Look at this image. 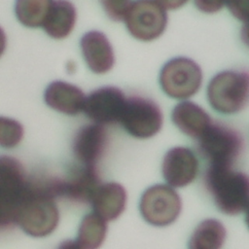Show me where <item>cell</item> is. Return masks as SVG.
I'll use <instances>...</instances> for the list:
<instances>
[{"instance_id": "30bf717a", "label": "cell", "mask_w": 249, "mask_h": 249, "mask_svg": "<svg viewBox=\"0 0 249 249\" xmlns=\"http://www.w3.org/2000/svg\"><path fill=\"white\" fill-rule=\"evenodd\" d=\"M101 185L100 176L94 165L73 166L64 178H60L61 196L81 203H89Z\"/></svg>"}, {"instance_id": "5b68a950", "label": "cell", "mask_w": 249, "mask_h": 249, "mask_svg": "<svg viewBox=\"0 0 249 249\" xmlns=\"http://www.w3.org/2000/svg\"><path fill=\"white\" fill-rule=\"evenodd\" d=\"M202 83L200 66L193 59L179 56L167 61L160 70L161 89L170 97L185 99L197 92Z\"/></svg>"}, {"instance_id": "5bb4252c", "label": "cell", "mask_w": 249, "mask_h": 249, "mask_svg": "<svg viewBox=\"0 0 249 249\" xmlns=\"http://www.w3.org/2000/svg\"><path fill=\"white\" fill-rule=\"evenodd\" d=\"M28 178L21 162L16 158L0 156V198L18 206L26 188Z\"/></svg>"}, {"instance_id": "44dd1931", "label": "cell", "mask_w": 249, "mask_h": 249, "mask_svg": "<svg viewBox=\"0 0 249 249\" xmlns=\"http://www.w3.org/2000/svg\"><path fill=\"white\" fill-rule=\"evenodd\" d=\"M49 6V0H18L16 2L15 12L23 25L38 27L43 25Z\"/></svg>"}, {"instance_id": "ac0fdd59", "label": "cell", "mask_w": 249, "mask_h": 249, "mask_svg": "<svg viewBox=\"0 0 249 249\" xmlns=\"http://www.w3.org/2000/svg\"><path fill=\"white\" fill-rule=\"evenodd\" d=\"M76 17V9L72 3L68 1H50L42 26L51 37L62 39L72 31Z\"/></svg>"}, {"instance_id": "8992f818", "label": "cell", "mask_w": 249, "mask_h": 249, "mask_svg": "<svg viewBox=\"0 0 249 249\" xmlns=\"http://www.w3.org/2000/svg\"><path fill=\"white\" fill-rule=\"evenodd\" d=\"M120 122L130 135L149 138L161 128L162 113L160 106L152 99L132 95L125 98Z\"/></svg>"}, {"instance_id": "3957f363", "label": "cell", "mask_w": 249, "mask_h": 249, "mask_svg": "<svg viewBox=\"0 0 249 249\" xmlns=\"http://www.w3.org/2000/svg\"><path fill=\"white\" fill-rule=\"evenodd\" d=\"M249 97V76L246 70H226L215 75L207 87L209 104L224 114L244 109Z\"/></svg>"}, {"instance_id": "9a60e30c", "label": "cell", "mask_w": 249, "mask_h": 249, "mask_svg": "<svg viewBox=\"0 0 249 249\" xmlns=\"http://www.w3.org/2000/svg\"><path fill=\"white\" fill-rule=\"evenodd\" d=\"M90 203L93 213L105 222L116 220L125 208V189L116 182L101 184L94 192Z\"/></svg>"}, {"instance_id": "6da1fadb", "label": "cell", "mask_w": 249, "mask_h": 249, "mask_svg": "<svg viewBox=\"0 0 249 249\" xmlns=\"http://www.w3.org/2000/svg\"><path fill=\"white\" fill-rule=\"evenodd\" d=\"M59 196L60 178L28 179L26 191L18 206L16 223L31 236L49 235L59 221V212L54 201Z\"/></svg>"}, {"instance_id": "52a82bcc", "label": "cell", "mask_w": 249, "mask_h": 249, "mask_svg": "<svg viewBox=\"0 0 249 249\" xmlns=\"http://www.w3.org/2000/svg\"><path fill=\"white\" fill-rule=\"evenodd\" d=\"M182 208L180 196L171 187L158 184L148 188L142 195L139 209L142 217L156 227L173 223Z\"/></svg>"}, {"instance_id": "ba28073f", "label": "cell", "mask_w": 249, "mask_h": 249, "mask_svg": "<svg viewBox=\"0 0 249 249\" xmlns=\"http://www.w3.org/2000/svg\"><path fill=\"white\" fill-rule=\"evenodd\" d=\"M124 21L134 38L152 41L160 37L166 27V9L160 1H134Z\"/></svg>"}, {"instance_id": "7a4b0ae2", "label": "cell", "mask_w": 249, "mask_h": 249, "mask_svg": "<svg viewBox=\"0 0 249 249\" xmlns=\"http://www.w3.org/2000/svg\"><path fill=\"white\" fill-rule=\"evenodd\" d=\"M204 183L221 212L238 215L247 211L249 180L245 173L231 167L209 165L204 175Z\"/></svg>"}, {"instance_id": "277c9868", "label": "cell", "mask_w": 249, "mask_h": 249, "mask_svg": "<svg viewBox=\"0 0 249 249\" xmlns=\"http://www.w3.org/2000/svg\"><path fill=\"white\" fill-rule=\"evenodd\" d=\"M197 141L199 154L210 165L231 167L244 148L241 134L222 123H212Z\"/></svg>"}, {"instance_id": "603a6c76", "label": "cell", "mask_w": 249, "mask_h": 249, "mask_svg": "<svg viewBox=\"0 0 249 249\" xmlns=\"http://www.w3.org/2000/svg\"><path fill=\"white\" fill-rule=\"evenodd\" d=\"M132 1H102L108 17L116 21L124 20Z\"/></svg>"}, {"instance_id": "d4e9b609", "label": "cell", "mask_w": 249, "mask_h": 249, "mask_svg": "<svg viewBox=\"0 0 249 249\" xmlns=\"http://www.w3.org/2000/svg\"><path fill=\"white\" fill-rule=\"evenodd\" d=\"M195 4L198 7L199 10L204 12H215L222 8L224 5L223 2H212V1H196Z\"/></svg>"}, {"instance_id": "d6986e66", "label": "cell", "mask_w": 249, "mask_h": 249, "mask_svg": "<svg viewBox=\"0 0 249 249\" xmlns=\"http://www.w3.org/2000/svg\"><path fill=\"white\" fill-rule=\"evenodd\" d=\"M227 235L224 225L215 219L199 223L189 240V249H221Z\"/></svg>"}, {"instance_id": "7402d4cb", "label": "cell", "mask_w": 249, "mask_h": 249, "mask_svg": "<svg viewBox=\"0 0 249 249\" xmlns=\"http://www.w3.org/2000/svg\"><path fill=\"white\" fill-rule=\"evenodd\" d=\"M23 126L14 119L0 116V147H16L23 137Z\"/></svg>"}, {"instance_id": "8fae6325", "label": "cell", "mask_w": 249, "mask_h": 249, "mask_svg": "<svg viewBox=\"0 0 249 249\" xmlns=\"http://www.w3.org/2000/svg\"><path fill=\"white\" fill-rule=\"evenodd\" d=\"M198 162L195 154L185 147H174L164 155L161 171L171 187L183 188L196 178Z\"/></svg>"}, {"instance_id": "2e32d148", "label": "cell", "mask_w": 249, "mask_h": 249, "mask_svg": "<svg viewBox=\"0 0 249 249\" xmlns=\"http://www.w3.org/2000/svg\"><path fill=\"white\" fill-rule=\"evenodd\" d=\"M85 94L75 85L54 81L45 90L44 99L51 108L67 115H76L84 108Z\"/></svg>"}, {"instance_id": "ffe728a7", "label": "cell", "mask_w": 249, "mask_h": 249, "mask_svg": "<svg viewBox=\"0 0 249 249\" xmlns=\"http://www.w3.org/2000/svg\"><path fill=\"white\" fill-rule=\"evenodd\" d=\"M106 232V222L95 213H89L80 224L75 242L80 249H98L105 239Z\"/></svg>"}, {"instance_id": "cb8c5ba5", "label": "cell", "mask_w": 249, "mask_h": 249, "mask_svg": "<svg viewBox=\"0 0 249 249\" xmlns=\"http://www.w3.org/2000/svg\"><path fill=\"white\" fill-rule=\"evenodd\" d=\"M18 205L0 198V229L16 224Z\"/></svg>"}, {"instance_id": "484cf974", "label": "cell", "mask_w": 249, "mask_h": 249, "mask_svg": "<svg viewBox=\"0 0 249 249\" xmlns=\"http://www.w3.org/2000/svg\"><path fill=\"white\" fill-rule=\"evenodd\" d=\"M6 48V35L2 27H0V56L4 53Z\"/></svg>"}, {"instance_id": "4fadbf2b", "label": "cell", "mask_w": 249, "mask_h": 249, "mask_svg": "<svg viewBox=\"0 0 249 249\" xmlns=\"http://www.w3.org/2000/svg\"><path fill=\"white\" fill-rule=\"evenodd\" d=\"M81 49L92 72L102 74L113 67L115 62L113 48L104 33L97 30L87 32L81 39Z\"/></svg>"}, {"instance_id": "9c48e42d", "label": "cell", "mask_w": 249, "mask_h": 249, "mask_svg": "<svg viewBox=\"0 0 249 249\" xmlns=\"http://www.w3.org/2000/svg\"><path fill=\"white\" fill-rule=\"evenodd\" d=\"M125 96L117 87L106 86L91 91L84 103V112L98 124L120 122Z\"/></svg>"}, {"instance_id": "7c38bea8", "label": "cell", "mask_w": 249, "mask_h": 249, "mask_svg": "<svg viewBox=\"0 0 249 249\" xmlns=\"http://www.w3.org/2000/svg\"><path fill=\"white\" fill-rule=\"evenodd\" d=\"M108 143V134L102 124H86L73 139V153L81 164L94 165L103 156Z\"/></svg>"}, {"instance_id": "e0dca14e", "label": "cell", "mask_w": 249, "mask_h": 249, "mask_svg": "<svg viewBox=\"0 0 249 249\" xmlns=\"http://www.w3.org/2000/svg\"><path fill=\"white\" fill-rule=\"evenodd\" d=\"M173 124L186 135L198 139L212 124L207 112L192 101L178 103L172 111Z\"/></svg>"}]
</instances>
